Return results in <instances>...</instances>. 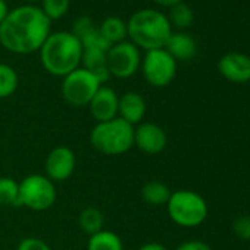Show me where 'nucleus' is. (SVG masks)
Masks as SVG:
<instances>
[{"instance_id":"423d86ee","label":"nucleus","mask_w":250,"mask_h":250,"mask_svg":"<svg viewBox=\"0 0 250 250\" xmlns=\"http://www.w3.org/2000/svg\"><path fill=\"white\" fill-rule=\"evenodd\" d=\"M20 206L30 210L43 212L52 208L56 202L58 193L55 183L44 174H30L20 183Z\"/></svg>"},{"instance_id":"9b49d317","label":"nucleus","mask_w":250,"mask_h":250,"mask_svg":"<svg viewBox=\"0 0 250 250\" xmlns=\"http://www.w3.org/2000/svg\"><path fill=\"white\" fill-rule=\"evenodd\" d=\"M168 137L165 130L155 122H142L134 127V146L146 155H158L165 150Z\"/></svg>"},{"instance_id":"ddd939ff","label":"nucleus","mask_w":250,"mask_h":250,"mask_svg":"<svg viewBox=\"0 0 250 250\" xmlns=\"http://www.w3.org/2000/svg\"><path fill=\"white\" fill-rule=\"evenodd\" d=\"M218 71L225 80L231 83H247L250 81V56L238 52L227 53L219 59Z\"/></svg>"},{"instance_id":"1a4fd4ad","label":"nucleus","mask_w":250,"mask_h":250,"mask_svg":"<svg viewBox=\"0 0 250 250\" xmlns=\"http://www.w3.org/2000/svg\"><path fill=\"white\" fill-rule=\"evenodd\" d=\"M106 62L110 77L130 78L139 71L142 65L140 49L127 40L112 44L107 50Z\"/></svg>"},{"instance_id":"2eb2a0df","label":"nucleus","mask_w":250,"mask_h":250,"mask_svg":"<svg viewBox=\"0 0 250 250\" xmlns=\"http://www.w3.org/2000/svg\"><path fill=\"white\" fill-rule=\"evenodd\" d=\"M106 55H107V50L102 47H96V46L83 47L81 66L90 71L102 84H104L110 78L107 62H106Z\"/></svg>"},{"instance_id":"4468645a","label":"nucleus","mask_w":250,"mask_h":250,"mask_svg":"<svg viewBox=\"0 0 250 250\" xmlns=\"http://www.w3.org/2000/svg\"><path fill=\"white\" fill-rule=\"evenodd\" d=\"M146 100L137 91H127L119 96L118 104V116L128 122L133 127L142 124L146 116Z\"/></svg>"},{"instance_id":"9d476101","label":"nucleus","mask_w":250,"mask_h":250,"mask_svg":"<svg viewBox=\"0 0 250 250\" xmlns=\"http://www.w3.org/2000/svg\"><path fill=\"white\" fill-rule=\"evenodd\" d=\"M77 167L75 153L66 146H58L49 152L44 161V175L53 183H62L72 177Z\"/></svg>"},{"instance_id":"c85d7f7f","label":"nucleus","mask_w":250,"mask_h":250,"mask_svg":"<svg viewBox=\"0 0 250 250\" xmlns=\"http://www.w3.org/2000/svg\"><path fill=\"white\" fill-rule=\"evenodd\" d=\"M137 250H168V249L161 243H146L142 247H139Z\"/></svg>"},{"instance_id":"6e6552de","label":"nucleus","mask_w":250,"mask_h":250,"mask_svg":"<svg viewBox=\"0 0 250 250\" xmlns=\"http://www.w3.org/2000/svg\"><path fill=\"white\" fill-rule=\"evenodd\" d=\"M145 80L152 87H167L177 74V61L162 47L147 50L140 65Z\"/></svg>"},{"instance_id":"7ed1b4c3","label":"nucleus","mask_w":250,"mask_h":250,"mask_svg":"<svg viewBox=\"0 0 250 250\" xmlns=\"http://www.w3.org/2000/svg\"><path fill=\"white\" fill-rule=\"evenodd\" d=\"M165 14L156 9H140L134 12L127 22V36L139 49L153 50L167 44L172 30Z\"/></svg>"},{"instance_id":"cd10ccee","label":"nucleus","mask_w":250,"mask_h":250,"mask_svg":"<svg viewBox=\"0 0 250 250\" xmlns=\"http://www.w3.org/2000/svg\"><path fill=\"white\" fill-rule=\"evenodd\" d=\"M175 250H212L210 246L205 241L200 240H190V241H184L181 243Z\"/></svg>"},{"instance_id":"c756f323","label":"nucleus","mask_w":250,"mask_h":250,"mask_svg":"<svg viewBox=\"0 0 250 250\" xmlns=\"http://www.w3.org/2000/svg\"><path fill=\"white\" fill-rule=\"evenodd\" d=\"M8 14H9V9H8L6 0H0V24L3 22V20L6 18Z\"/></svg>"},{"instance_id":"a211bd4d","label":"nucleus","mask_w":250,"mask_h":250,"mask_svg":"<svg viewBox=\"0 0 250 250\" xmlns=\"http://www.w3.org/2000/svg\"><path fill=\"white\" fill-rule=\"evenodd\" d=\"M171 190L167 184H164L162 181H147L143 187H142V197L147 205L152 206H167L169 197H171Z\"/></svg>"},{"instance_id":"7c9ffc66","label":"nucleus","mask_w":250,"mask_h":250,"mask_svg":"<svg viewBox=\"0 0 250 250\" xmlns=\"http://www.w3.org/2000/svg\"><path fill=\"white\" fill-rule=\"evenodd\" d=\"M155 3L161 5V6H167V8H172L178 3H181L183 0H153Z\"/></svg>"},{"instance_id":"b1692460","label":"nucleus","mask_w":250,"mask_h":250,"mask_svg":"<svg viewBox=\"0 0 250 250\" xmlns=\"http://www.w3.org/2000/svg\"><path fill=\"white\" fill-rule=\"evenodd\" d=\"M42 11L50 21L62 18L71 5V0H42Z\"/></svg>"},{"instance_id":"5701e85b","label":"nucleus","mask_w":250,"mask_h":250,"mask_svg":"<svg viewBox=\"0 0 250 250\" xmlns=\"http://www.w3.org/2000/svg\"><path fill=\"white\" fill-rule=\"evenodd\" d=\"M169 24L171 27L175 25L177 28H187L193 22V11L186 3H178L172 8H169Z\"/></svg>"},{"instance_id":"f8f14e48","label":"nucleus","mask_w":250,"mask_h":250,"mask_svg":"<svg viewBox=\"0 0 250 250\" xmlns=\"http://www.w3.org/2000/svg\"><path fill=\"white\" fill-rule=\"evenodd\" d=\"M119 96L110 87L102 85L88 103V110L97 122H106L118 116Z\"/></svg>"},{"instance_id":"bb28decb","label":"nucleus","mask_w":250,"mask_h":250,"mask_svg":"<svg viewBox=\"0 0 250 250\" xmlns=\"http://www.w3.org/2000/svg\"><path fill=\"white\" fill-rule=\"evenodd\" d=\"M17 250H50V246L37 237H25L20 241Z\"/></svg>"},{"instance_id":"412c9836","label":"nucleus","mask_w":250,"mask_h":250,"mask_svg":"<svg viewBox=\"0 0 250 250\" xmlns=\"http://www.w3.org/2000/svg\"><path fill=\"white\" fill-rule=\"evenodd\" d=\"M20 206V184L11 177H0V208Z\"/></svg>"},{"instance_id":"2f4dec72","label":"nucleus","mask_w":250,"mask_h":250,"mask_svg":"<svg viewBox=\"0 0 250 250\" xmlns=\"http://www.w3.org/2000/svg\"><path fill=\"white\" fill-rule=\"evenodd\" d=\"M28 2H39V0H28Z\"/></svg>"},{"instance_id":"f03ea898","label":"nucleus","mask_w":250,"mask_h":250,"mask_svg":"<svg viewBox=\"0 0 250 250\" xmlns=\"http://www.w3.org/2000/svg\"><path fill=\"white\" fill-rule=\"evenodd\" d=\"M39 52L43 68L55 77L63 78L81 66L83 44L71 31L50 33Z\"/></svg>"},{"instance_id":"a878e982","label":"nucleus","mask_w":250,"mask_h":250,"mask_svg":"<svg viewBox=\"0 0 250 250\" xmlns=\"http://www.w3.org/2000/svg\"><path fill=\"white\" fill-rule=\"evenodd\" d=\"M232 231L240 240H250V216L241 215L232 224Z\"/></svg>"},{"instance_id":"39448f33","label":"nucleus","mask_w":250,"mask_h":250,"mask_svg":"<svg viewBox=\"0 0 250 250\" xmlns=\"http://www.w3.org/2000/svg\"><path fill=\"white\" fill-rule=\"evenodd\" d=\"M167 210L174 224L183 228H194L202 225L208 218V203L196 191L177 190L171 193Z\"/></svg>"},{"instance_id":"f257e3e1","label":"nucleus","mask_w":250,"mask_h":250,"mask_svg":"<svg viewBox=\"0 0 250 250\" xmlns=\"http://www.w3.org/2000/svg\"><path fill=\"white\" fill-rule=\"evenodd\" d=\"M52 21L42 8L22 5L9 11L0 24V44L18 55H28L40 50L50 34Z\"/></svg>"},{"instance_id":"f3484780","label":"nucleus","mask_w":250,"mask_h":250,"mask_svg":"<svg viewBox=\"0 0 250 250\" xmlns=\"http://www.w3.org/2000/svg\"><path fill=\"white\" fill-rule=\"evenodd\" d=\"M99 31L112 46L124 42L125 37H127V22L122 21L119 17H107L99 25Z\"/></svg>"},{"instance_id":"6ab92c4d","label":"nucleus","mask_w":250,"mask_h":250,"mask_svg":"<svg viewBox=\"0 0 250 250\" xmlns=\"http://www.w3.org/2000/svg\"><path fill=\"white\" fill-rule=\"evenodd\" d=\"M87 250H124V244L116 232L102 229L88 237Z\"/></svg>"},{"instance_id":"20e7f679","label":"nucleus","mask_w":250,"mask_h":250,"mask_svg":"<svg viewBox=\"0 0 250 250\" xmlns=\"http://www.w3.org/2000/svg\"><path fill=\"white\" fill-rule=\"evenodd\" d=\"M91 147L107 156H119L134 147V127L119 116L97 122L90 133Z\"/></svg>"},{"instance_id":"4be33fe9","label":"nucleus","mask_w":250,"mask_h":250,"mask_svg":"<svg viewBox=\"0 0 250 250\" xmlns=\"http://www.w3.org/2000/svg\"><path fill=\"white\" fill-rule=\"evenodd\" d=\"M20 84V78L17 71L8 65V63H0V99H8L11 97Z\"/></svg>"},{"instance_id":"dca6fc26","label":"nucleus","mask_w":250,"mask_h":250,"mask_svg":"<svg viewBox=\"0 0 250 250\" xmlns=\"http://www.w3.org/2000/svg\"><path fill=\"white\" fill-rule=\"evenodd\" d=\"M164 49L175 61H188L196 55L197 46L191 36L186 33H171Z\"/></svg>"},{"instance_id":"0eeeda50","label":"nucleus","mask_w":250,"mask_h":250,"mask_svg":"<svg viewBox=\"0 0 250 250\" xmlns=\"http://www.w3.org/2000/svg\"><path fill=\"white\" fill-rule=\"evenodd\" d=\"M102 85L103 84L90 71L80 66L62 78L61 93L68 104L83 107L88 106L90 100Z\"/></svg>"},{"instance_id":"aec40b11","label":"nucleus","mask_w":250,"mask_h":250,"mask_svg":"<svg viewBox=\"0 0 250 250\" xmlns=\"http://www.w3.org/2000/svg\"><path fill=\"white\" fill-rule=\"evenodd\" d=\"M103 224H104L103 213L97 208H91L90 206V208H85V209H83L80 212L78 225L88 235H93V234L102 231L103 229Z\"/></svg>"},{"instance_id":"393cba45","label":"nucleus","mask_w":250,"mask_h":250,"mask_svg":"<svg viewBox=\"0 0 250 250\" xmlns=\"http://www.w3.org/2000/svg\"><path fill=\"white\" fill-rule=\"evenodd\" d=\"M96 28H97V25L93 22L91 18H88V17H80V18L75 20L71 33H72L78 40H83L85 36H88L90 33H93Z\"/></svg>"}]
</instances>
